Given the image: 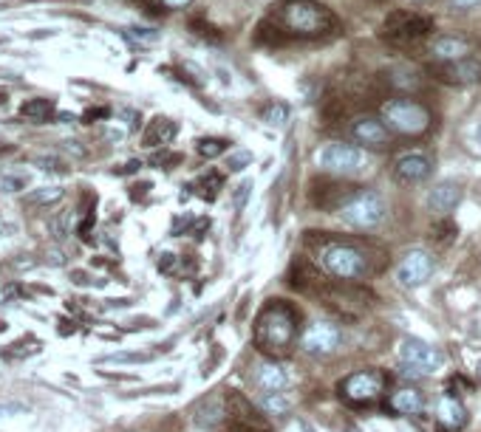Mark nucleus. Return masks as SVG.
<instances>
[{
    "instance_id": "5701e85b",
    "label": "nucleus",
    "mask_w": 481,
    "mask_h": 432,
    "mask_svg": "<svg viewBox=\"0 0 481 432\" xmlns=\"http://www.w3.org/2000/svg\"><path fill=\"white\" fill-rule=\"evenodd\" d=\"M431 54L436 63H448V60H461L470 54V43L465 38H436L431 46Z\"/></svg>"
},
{
    "instance_id": "4c0bfd02",
    "label": "nucleus",
    "mask_w": 481,
    "mask_h": 432,
    "mask_svg": "<svg viewBox=\"0 0 481 432\" xmlns=\"http://www.w3.org/2000/svg\"><path fill=\"white\" fill-rule=\"evenodd\" d=\"M46 263H48V266H63V263H65V255H63L60 249H48V251H46Z\"/></svg>"
},
{
    "instance_id": "f3484780",
    "label": "nucleus",
    "mask_w": 481,
    "mask_h": 432,
    "mask_svg": "<svg viewBox=\"0 0 481 432\" xmlns=\"http://www.w3.org/2000/svg\"><path fill=\"white\" fill-rule=\"evenodd\" d=\"M431 173L434 165L425 153H405L394 161V178L402 184H422Z\"/></svg>"
},
{
    "instance_id": "6ab92c4d",
    "label": "nucleus",
    "mask_w": 481,
    "mask_h": 432,
    "mask_svg": "<svg viewBox=\"0 0 481 432\" xmlns=\"http://www.w3.org/2000/svg\"><path fill=\"white\" fill-rule=\"evenodd\" d=\"M459 201H461V187L453 182H442L427 192V207H431V212H436V215L453 212L459 207Z\"/></svg>"
},
{
    "instance_id": "c756f323",
    "label": "nucleus",
    "mask_w": 481,
    "mask_h": 432,
    "mask_svg": "<svg viewBox=\"0 0 481 432\" xmlns=\"http://www.w3.org/2000/svg\"><path fill=\"white\" fill-rule=\"evenodd\" d=\"M199 187H204L202 195L207 198V201H212V198H216V192L224 187V178H221V173H207L202 182H199Z\"/></svg>"
},
{
    "instance_id": "09e8293b",
    "label": "nucleus",
    "mask_w": 481,
    "mask_h": 432,
    "mask_svg": "<svg viewBox=\"0 0 481 432\" xmlns=\"http://www.w3.org/2000/svg\"><path fill=\"white\" fill-rule=\"evenodd\" d=\"M0 153H4V148H0Z\"/></svg>"
},
{
    "instance_id": "de8ad7c7",
    "label": "nucleus",
    "mask_w": 481,
    "mask_h": 432,
    "mask_svg": "<svg viewBox=\"0 0 481 432\" xmlns=\"http://www.w3.org/2000/svg\"><path fill=\"white\" fill-rule=\"evenodd\" d=\"M0 102H6V94H4V91H0Z\"/></svg>"
},
{
    "instance_id": "423d86ee",
    "label": "nucleus",
    "mask_w": 481,
    "mask_h": 432,
    "mask_svg": "<svg viewBox=\"0 0 481 432\" xmlns=\"http://www.w3.org/2000/svg\"><path fill=\"white\" fill-rule=\"evenodd\" d=\"M314 165L331 175H357L368 167V153L357 144L331 141L314 153Z\"/></svg>"
},
{
    "instance_id": "6e6552de",
    "label": "nucleus",
    "mask_w": 481,
    "mask_h": 432,
    "mask_svg": "<svg viewBox=\"0 0 481 432\" xmlns=\"http://www.w3.org/2000/svg\"><path fill=\"white\" fill-rule=\"evenodd\" d=\"M434 31V21L425 14H411V12H397L391 14L385 26H382V34L388 43L394 46H414L419 43L422 38Z\"/></svg>"
},
{
    "instance_id": "20e7f679",
    "label": "nucleus",
    "mask_w": 481,
    "mask_h": 432,
    "mask_svg": "<svg viewBox=\"0 0 481 432\" xmlns=\"http://www.w3.org/2000/svg\"><path fill=\"white\" fill-rule=\"evenodd\" d=\"M388 385H391V376L385 370L368 368V370H357V373L346 376V379L337 385V395H340L343 404H348L354 410L377 407L388 395Z\"/></svg>"
},
{
    "instance_id": "2f4dec72",
    "label": "nucleus",
    "mask_w": 481,
    "mask_h": 432,
    "mask_svg": "<svg viewBox=\"0 0 481 432\" xmlns=\"http://www.w3.org/2000/svg\"><path fill=\"white\" fill-rule=\"evenodd\" d=\"M68 226H71V212H60V215H55V218H51V224H48L51 235H55L57 241L68 238Z\"/></svg>"
},
{
    "instance_id": "393cba45",
    "label": "nucleus",
    "mask_w": 481,
    "mask_h": 432,
    "mask_svg": "<svg viewBox=\"0 0 481 432\" xmlns=\"http://www.w3.org/2000/svg\"><path fill=\"white\" fill-rule=\"evenodd\" d=\"M21 116L29 119V122L46 124V122L55 119V102L51 99H26L21 105Z\"/></svg>"
},
{
    "instance_id": "37998d69",
    "label": "nucleus",
    "mask_w": 481,
    "mask_h": 432,
    "mask_svg": "<svg viewBox=\"0 0 481 432\" xmlns=\"http://www.w3.org/2000/svg\"><path fill=\"white\" fill-rule=\"evenodd\" d=\"M71 280H74L77 285H88V275H82V272H74V275H71Z\"/></svg>"
},
{
    "instance_id": "c9c22d12",
    "label": "nucleus",
    "mask_w": 481,
    "mask_h": 432,
    "mask_svg": "<svg viewBox=\"0 0 481 432\" xmlns=\"http://www.w3.org/2000/svg\"><path fill=\"white\" fill-rule=\"evenodd\" d=\"M249 192H253V182H244L238 190H236V198H233V204H236V209H244V204H246V198H249Z\"/></svg>"
},
{
    "instance_id": "72a5a7b5",
    "label": "nucleus",
    "mask_w": 481,
    "mask_h": 432,
    "mask_svg": "<svg viewBox=\"0 0 481 432\" xmlns=\"http://www.w3.org/2000/svg\"><path fill=\"white\" fill-rule=\"evenodd\" d=\"M148 353H114V356H102L99 362H148Z\"/></svg>"
},
{
    "instance_id": "a18cd8bd",
    "label": "nucleus",
    "mask_w": 481,
    "mask_h": 432,
    "mask_svg": "<svg viewBox=\"0 0 481 432\" xmlns=\"http://www.w3.org/2000/svg\"><path fill=\"white\" fill-rule=\"evenodd\" d=\"M476 150L481 153V124H478V128H476Z\"/></svg>"
},
{
    "instance_id": "c03bdc74",
    "label": "nucleus",
    "mask_w": 481,
    "mask_h": 432,
    "mask_svg": "<svg viewBox=\"0 0 481 432\" xmlns=\"http://www.w3.org/2000/svg\"><path fill=\"white\" fill-rule=\"evenodd\" d=\"M145 190H150V184H139V187H133V198H142V195H145Z\"/></svg>"
},
{
    "instance_id": "ea45409f",
    "label": "nucleus",
    "mask_w": 481,
    "mask_h": 432,
    "mask_svg": "<svg viewBox=\"0 0 481 432\" xmlns=\"http://www.w3.org/2000/svg\"><path fill=\"white\" fill-rule=\"evenodd\" d=\"M159 4H162L165 9H187L193 0H159Z\"/></svg>"
},
{
    "instance_id": "49530a36",
    "label": "nucleus",
    "mask_w": 481,
    "mask_h": 432,
    "mask_svg": "<svg viewBox=\"0 0 481 432\" xmlns=\"http://www.w3.org/2000/svg\"><path fill=\"white\" fill-rule=\"evenodd\" d=\"M6 331V322H0V334H4Z\"/></svg>"
},
{
    "instance_id": "0eeeda50",
    "label": "nucleus",
    "mask_w": 481,
    "mask_h": 432,
    "mask_svg": "<svg viewBox=\"0 0 481 432\" xmlns=\"http://www.w3.org/2000/svg\"><path fill=\"white\" fill-rule=\"evenodd\" d=\"M340 218L354 229H374L385 221V201L371 190H357L340 207Z\"/></svg>"
},
{
    "instance_id": "a211bd4d",
    "label": "nucleus",
    "mask_w": 481,
    "mask_h": 432,
    "mask_svg": "<svg viewBox=\"0 0 481 432\" xmlns=\"http://www.w3.org/2000/svg\"><path fill=\"white\" fill-rule=\"evenodd\" d=\"M385 410L394 416H422L425 412V395L417 387H399L385 399Z\"/></svg>"
},
{
    "instance_id": "f257e3e1",
    "label": "nucleus",
    "mask_w": 481,
    "mask_h": 432,
    "mask_svg": "<svg viewBox=\"0 0 481 432\" xmlns=\"http://www.w3.org/2000/svg\"><path fill=\"white\" fill-rule=\"evenodd\" d=\"M300 336V311L287 300H270L263 302L253 322V339L255 348L266 359H287Z\"/></svg>"
},
{
    "instance_id": "1a4fd4ad",
    "label": "nucleus",
    "mask_w": 481,
    "mask_h": 432,
    "mask_svg": "<svg viewBox=\"0 0 481 432\" xmlns=\"http://www.w3.org/2000/svg\"><path fill=\"white\" fill-rule=\"evenodd\" d=\"M343 345V331L334 322H312V326L300 334V351L314 359H326L337 353Z\"/></svg>"
},
{
    "instance_id": "b1692460",
    "label": "nucleus",
    "mask_w": 481,
    "mask_h": 432,
    "mask_svg": "<svg viewBox=\"0 0 481 432\" xmlns=\"http://www.w3.org/2000/svg\"><path fill=\"white\" fill-rule=\"evenodd\" d=\"M176 122L165 119V116H156L150 124H148V131L145 136H142V141H145V148H165V144H170L176 139Z\"/></svg>"
},
{
    "instance_id": "cd10ccee",
    "label": "nucleus",
    "mask_w": 481,
    "mask_h": 432,
    "mask_svg": "<svg viewBox=\"0 0 481 432\" xmlns=\"http://www.w3.org/2000/svg\"><path fill=\"white\" fill-rule=\"evenodd\" d=\"M258 402L270 416H287L289 412V399L283 393H261Z\"/></svg>"
},
{
    "instance_id": "aec40b11",
    "label": "nucleus",
    "mask_w": 481,
    "mask_h": 432,
    "mask_svg": "<svg viewBox=\"0 0 481 432\" xmlns=\"http://www.w3.org/2000/svg\"><path fill=\"white\" fill-rule=\"evenodd\" d=\"M289 283H292V288H297V292H303V294H320V288L326 285L323 275H320L314 266H309L306 260H295L292 263Z\"/></svg>"
},
{
    "instance_id": "9b49d317",
    "label": "nucleus",
    "mask_w": 481,
    "mask_h": 432,
    "mask_svg": "<svg viewBox=\"0 0 481 432\" xmlns=\"http://www.w3.org/2000/svg\"><path fill=\"white\" fill-rule=\"evenodd\" d=\"M224 432H270L266 421L255 412V407L241 393H227V421Z\"/></svg>"
},
{
    "instance_id": "4468645a",
    "label": "nucleus",
    "mask_w": 481,
    "mask_h": 432,
    "mask_svg": "<svg viewBox=\"0 0 481 432\" xmlns=\"http://www.w3.org/2000/svg\"><path fill=\"white\" fill-rule=\"evenodd\" d=\"M434 275V258L427 255L425 249H414V251H408L405 260L399 263L397 268V277L402 285L408 288H417V285H425L427 280H431Z\"/></svg>"
},
{
    "instance_id": "4be33fe9",
    "label": "nucleus",
    "mask_w": 481,
    "mask_h": 432,
    "mask_svg": "<svg viewBox=\"0 0 481 432\" xmlns=\"http://www.w3.org/2000/svg\"><path fill=\"white\" fill-rule=\"evenodd\" d=\"M221 421H227V399H221V395H210L195 407V424L199 427L216 429Z\"/></svg>"
},
{
    "instance_id": "9d476101",
    "label": "nucleus",
    "mask_w": 481,
    "mask_h": 432,
    "mask_svg": "<svg viewBox=\"0 0 481 432\" xmlns=\"http://www.w3.org/2000/svg\"><path fill=\"white\" fill-rule=\"evenodd\" d=\"M399 359L408 373H436L444 365V353L434 345H427L422 339H402Z\"/></svg>"
},
{
    "instance_id": "dca6fc26",
    "label": "nucleus",
    "mask_w": 481,
    "mask_h": 432,
    "mask_svg": "<svg viewBox=\"0 0 481 432\" xmlns=\"http://www.w3.org/2000/svg\"><path fill=\"white\" fill-rule=\"evenodd\" d=\"M258 393H283L289 387V373L278 365V359H266V362L253 365V373H249Z\"/></svg>"
},
{
    "instance_id": "79ce46f5",
    "label": "nucleus",
    "mask_w": 481,
    "mask_h": 432,
    "mask_svg": "<svg viewBox=\"0 0 481 432\" xmlns=\"http://www.w3.org/2000/svg\"><path fill=\"white\" fill-rule=\"evenodd\" d=\"M139 167H142V161H139V158H131V161H128V165H125V167H122L119 173H136Z\"/></svg>"
},
{
    "instance_id": "412c9836",
    "label": "nucleus",
    "mask_w": 481,
    "mask_h": 432,
    "mask_svg": "<svg viewBox=\"0 0 481 432\" xmlns=\"http://www.w3.org/2000/svg\"><path fill=\"white\" fill-rule=\"evenodd\" d=\"M357 192V190H351V187H346V184H314V204L320 207V209H337L340 212V207L348 201V198Z\"/></svg>"
},
{
    "instance_id": "f03ea898",
    "label": "nucleus",
    "mask_w": 481,
    "mask_h": 432,
    "mask_svg": "<svg viewBox=\"0 0 481 432\" xmlns=\"http://www.w3.org/2000/svg\"><path fill=\"white\" fill-rule=\"evenodd\" d=\"M317 266L323 272L340 283H357L365 280L374 266H371V255L351 241H337V238H323L317 246Z\"/></svg>"
},
{
    "instance_id": "473e14b6",
    "label": "nucleus",
    "mask_w": 481,
    "mask_h": 432,
    "mask_svg": "<svg viewBox=\"0 0 481 432\" xmlns=\"http://www.w3.org/2000/svg\"><path fill=\"white\" fill-rule=\"evenodd\" d=\"M4 192H21L23 187H29V175L21 173V175H4V182H0Z\"/></svg>"
},
{
    "instance_id": "7ed1b4c3",
    "label": "nucleus",
    "mask_w": 481,
    "mask_h": 432,
    "mask_svg": "<svg viewBox=\"0 0 481 432\" xmlns=\"http://www.w3.org/2000/svg\"><path fill=\"white\" fill-rule=\"evenodd\" d=\"M278 23L292 38H326L337 29L334 14L317 0H287Z\"/></svg>"
},
{
    "instance_id": "ddd939ff",
    "label": "nucleus",
    "mask_w": 481,
    "mask_h": 432,
    "mask_svg": "<svg viewBox=\"0 0 481 432\" xmlns=\"http://www.w3.org/2000/svg\"><path fill=\"white\" fill-rule=\"evenodd\" d=\"M351 139L354 144H360L363 150H385L391 144V133L385 128V122L377 116H357L351 122Z\"/></svg>"
},
{
    "instance_id": "bb28decb",
    "label": "nucleus",
    "mask_w": 481,
    "mask_h": 432,
    "mask_svg": "<svg viewBox=\"0 0 481 432\" xmlns=\"http://www.w3.org/2000/svg\"><path fill=\"white\" fill-rule=\"evenodd\" d=\"M63 198V187H40L26 195V207H48Z\"/></svg>"
},
{
    "instance_id": "2eb2a0df",
    "label": "nucleus",
    "mask_w": 481,
    "mask_h": 432,
    "mask_svg": "<svg viewBox=\"0 0 481 432\" xmlns=\"http://www.w3.org/2000/svg\"><path fill=\"white\" fill-rule=\"evenodd\" d=\"M434 419H436L442 432H459V429L468 427V407L461 404V399L456 393H442L436 399Z\"/></svg>"
},
{
    "instance_id": "39448f33",
    "label": "nucleus",
    "mask_w": 481,
    "mask_h": 432,
    "mask_svg": "<svg viewBox=\"0 0 481 432\" xmlns=\"http://www.w3.org/2000/svg\"><path fill=\"white\" fill-rule=\"evenodd\" d=\"M380 119L385 122L388 131H394L399 136H422L431 131V124H434L431 111L411 97H394L382 102Z\"/></svg>"
},
{
    "instance_id": "f704fd0d",
    "label": "nucleus",
    "mask_w": 481,
    "mask_h": 432,
    "mask_svg": "<svg viewBox=\"0 0 481 432\" xmlns=\"http://www.w3.org/2000/svg\"><path fill=\"white\" fill-rule=\"evenodd\" d=\"M38 167H43V170H48V173H65V165L60 158H55V156H38V161H34Z\"/></svg>"
},
{
    "instance_id": "c85d7f7f",
    "label": "nucleus",
    "mask_w": 481,
    "mask_h": 432,
    "mask_svg": "<svg viewBox=\"0 0 481 432\" xmlns=\"http://www.w3.org/2000/svg\"><path fill=\"white\" fill-rule=\"evenodd\" d=\"M229 148V141L221 139V136H210V139H199V144H195V150H199L202 158H219L224 156Z\"/></svg>"
},
{
    "instance_id": "58836bf2",
    "label": "nucleus",
    "mask_w": 481,
    "mask_h": 432,
    "mask_svg": "<svg viewBox=\"0 0 481 432\" xmlns=\"http://www.w3.org/2000/svg\"><path fill=\"white\" fill-rule=\"evenodd\" d=\"M448 4H451L453 9H459V12H468V9H476L481 0H448Z\"/></svg>"
},
{
    "instance_id": "7c9ffc66",
    "label": "nucleus",
    "mask_w": 481,
    "mask_h": 432,
    "mask_svg": "<svg viewBox=\"0 0 481 432\" xmlns=\"http://www.w3.org/2000/svg\"><path fill=\"white\" fill-rule=\"evenodd\" d=\"M249 165H253V153H249V150H236V153L227 156V170L229 173H241Z\"/></svg>"
},
{
    "instance_id": "f8f14e48",
    "label": "nucleus",
    "mask_w": 481,
    "mask_h": 432,
    "mask_svg": "<svg viewBox=\"0 0 481 432\" xmlns=\"http://www.w3.org/2000/svg\"><path fill=\"white\" fill-rule=\"evenodd\" d=\"M431 74H434V80L448 82V85H476V82H481V60L461 57V60L436 63V65H431Z\"/></svg>"
},
{
    "instance_id": "a19ab883",
    "label": "nucleus",
    "mask_w": 481,
    "mask_h": 432,
    "mask_svg": "<svg viewBox=\"0 0 481 432\" xmlns=\"http://www.w3.org/2000/svg\"><path fill=\"white\" fill-rule=\"evenodd\" d=\"M108 116V107H91V111L85 114V122H91V119H105Z\"/></svg>"
},
{
    "instance_id": "e433bc0d",
    "label": "nucleus",
    "mask_w": 481,
    "mask_h": 432,
    "mask_svg": "<svg viewBox=\"0 0 481 432\" xmlns=\"http://www.w3.org/2000/svg\"><path fill=\"white\" fill-rule=\"evenodd\" d=\"M131 38H136L142 43H156L159 40V31H153V29H131Z\"/></svg>"
},
{
    "instance_id": "a878e982",
    "label": "nucleus",
    "mask_w": 481,
    "mask_h": 432,
    "mask_svg": "<svg viewBox=\"0 0 481 432\" xmlns=\"http://www.w3.org/2000/svg\"><path fill=\"white\" fill-rule=\"evenodd\" d=\"M289 114H292V111H289L287 102H270V105H266L263 111H261V119L270 124V128H283V124L289 122Z\"/></svg>"
}]
</instances>
